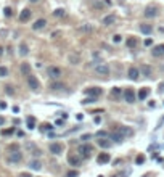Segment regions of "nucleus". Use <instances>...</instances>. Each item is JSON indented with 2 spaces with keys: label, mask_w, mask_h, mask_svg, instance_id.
Wrapping results in <instances>:
<instances>
[{
  "label": "nucleus",
  "mask_w": 164,
  "mask_h": 177,
  "mask_svg": "<svg viewBox=\"0 0 164 177\" xmlns=\"http://www.w3.org/2000/svg\"><path fill=\"white\" fill-rule=\"evenodd\" d=\"M21 160H23V153H20L18 150L11 151L10 155H8V161H10V163H20Z\"/></svg>",
  "instance_id": "nucleus-7"
},
{
  "label": "nucleus",
  "mask_w": 164,
  "mask_h": 177,
  "mask_svg": "<svg viewBox=\"0 0 164 177\" xmlns=\"http://www.w3.org/2000/svg\"><path fill=\"white\" fill-rule=\"evenodd\" d=\"M82 140L85 142V140H90V134H85V135H82Z\"/></svg>",
  "instance_id": "nucleus-42"
},
{
  "label": "nucleus",
  "mask_w": 164,
  "mask_h": 177,
  "mask_svg": "<svg viewBox=\"0 0 164 177\" xmlns=\"http://www.w3.org/2000/svg\"><path fill=\"white\" fill-rule=\"evenodd\" d=\"M27 53H29V48H27V45H26V44H21V45H20V55L26 57Z\"/></svg>",
  "instance_id": "nucleus-25"
},
{
  "label": "nucleus",
  "mask_w": 164,
  "mask_h": 177,
  "mask_svg": "<svg viewBox=\"0 0 164 177\" xmlns=\"http://www.w3.org/2000/svg\"><path fill=\"white\" fill-rule=\"evenodd\" d=\"M27 85H29L31 90L37 92V90L40 88V82L37 81V77H36V76H32V74H29V76H27Z\"/></svg>",
  "instance_id": "nucleus-4"
},
{
  "label": "nucleus",
  "mask_w": 164,
  "mask_h": 177,
  "mask_svg": "<svg viewBox=\"0 0 164 177\" xmlns=\"http://www.w3.org/2000/svg\"><path fill=\"white\" fill-rule=\"evenodd\" d=\"M21 73L24 74V76H29V74H31V66L27 63H23L21 64Z\"/></svg>",
  "instance_id": "nucleus-24"
},
{
  "label": "nucleus",
  "mask_w": 164,
  "mask_h": 177,
  "mask_svg": "<svg viewBox=\"0 0 164 177\" xmlns=\"http://www.w3.org/2000/svg\"><path fill=\"white\" fill-rule=\"evenodd\" d=\"M32 155H34V156H40V155H42V151H40V150H36L34 153H32Z\"/></svg>",
  "instance_id": "nucleus-43"
},
{
  "label": "nucleus",
  "mask_w": 164,
  "mask_h": 177,
  "mask_svg": "<svg viewBox=\"0 0 164 177\" xmlns=\"http://www.w3.org/2000/svg\"><path fill=\"white\" fill-rule=\"evenodd\" d=\"M13 132V129H8V130H3V134H5V135H8V134H11Z\"/></svg>",
  "instance_id": "nucleus-44"
},
{
  "label": "nucleus",
  "mask_w": 164,
  "mask_h": 177,
  "mask_svg": "<svg viewBox=\"0 0 164 177\" xmlns=\"http://www.w3.org/2000/svg\"><path fill=\"white\" fill-rule=\"evenodd\" d=\"M20 177H32V175H31V174H21Z\"/></svg>",
  "instance_id": "nucleus-47"
},
{
  "label": "nucleus",
  "mask_w": 164,
  "mask_h": 177,
  "mask_svg": "<svg viewBox=\"0 0 164 177\" xmlns=\"http://www.w3.org/2000/svg\"><path fill=\"white\" fill-rule=\"evenodd\" d=\"M121 39H122V36H119V34L113 36V42H114V44H119V42H121Z\"/></svg>",
  "instance_id": "nucleus-39"
},
{
  "label": "nucleus",
  "mask_w": 164,
  "mask_h": 177,
  "mask_svg": "<svg viewBox=\"0 0 164 177\" xmlns=\"http://www.w3.org/2000/svg\"><path fill=\"white\" fill-rule=\"evenodd\" d=\"M77 175H79L77 171H69L68 174H66V177H77Z\"/></svg>",
  "instance_id": "nucleus-40"
},
{
  "label": "nucleus",
  "mask_w": 164,
  "mask_h": 177,
  "mask_svg": "<svg viewBox=\"0 0 164 177\" xmlns=\"http://www.w3.org/2000/svg\"><path fill=\"white\" fill-rule=\"evenodd\" d=\"M45 26H47V21L44 20V18H40V20H37L34 24H32V29H34V31H40V29H44Z\"/></svg>",
  "instance_id": "nucleus-12"
},
{
  "label": "nucleus",
  "mask_w": 164,
  "mask_h": 177,
  "mask_svg": "<svg viewBox=\"0 0 164 177\" xmlns=\"http://www.w3.org/2000/svg\"><path fill=\"white\" fill-rule=\"evenodd\" d=\"M3 124H5V119H3L2 116H0V126H3Z\"/></svg>",
  "instance_id": "nucleus-46"
},
{
  "label": "nucleus",
  "mask_w": 164,
  "mask_h": 177,
  "mask_svg": "<svg viewBox=\"0 0 164 177\" xmlns=\"http://www.w3.org/2000/svg\"><path fill=\"white\" fill-rule=\"evenodd\" d=\"M29 167H31V169H34V171H39V169H42V163L37 161V160H34V161L29 163Z\"/></svg>",
  "instance_id": "nucleus-23"
},
{
  "label": "nucleus",
  "mask_w": 164,
  "mask_h": 177,
  "mask_svg": "<svg viewBox=\"0 0 164 177\" xmlns=\"http://www.w3.org/2000/svg\"><path fill=\"white\" fill-rule=\"evenodd\" d=\"M93 27L90 24H82V26H79V31H82V32H92Z\"/></svg>",
  "instance_id": "nucleus-26"
},
{
  "label": "nucleus",
  "mask_w": 164,
  "mask_h": 177,
  "mask_svg": "<svg viewBox=\"0 0 164 177\" xmlns=\"http://www.w3.org/2000/svg\"><path fill=\"white\" fill-rule=\"evenodd\" d=\"M147 18H154L158 15V10H156V7H147L145 8V13H143Z\"/></svg>",
  "instance_id": "nucleus-11"
},
{
  "label": "nucleus",
  "mask_w": 164,
  "mask_h": 177,
  "mask_svg": "<svg viewBox=\"0 0 164 177\" xmlns=\"http://www.w3.org/2000/svg\"><path fill=\"white\" fill-rule=\"evenodd\" d=\"M127 76L132 79V81H135V79H138V76H140V69L138 68H130L129 73H127Z\"/></svg>",
  "instance_id": "nucleus-17"
},
{
  "label": "nucleus",
  "mask_w": 164,
  "mask_h": 177,
  "mask_svg": "<svg viewBox=\"0 0 164 177\" xmlns=\"http://www.w3.org/2000/svg\"><path fill=\"white\" fill-rule=\"evenodd\" d=\"M95 73L98 74V76H108L110 74V66H108L106 63H98L95 66Z\"/></svg>",
  "instance_id": "nucleus-3"
},
{
  "label": "nucleus",
  "mask_w": 164,
  "mask_h": 177,
  "mask_svg": "<svg viewBox=\"0 0 164 177\" xmlns=\"http://www.w3.org/2000/svg\"><path fill=\"white\" fill-rule=\"evenodd\" d=\"M98 145H100L101 148H110L111 145H113V142H111L110 138H100V140H98Z\"/></svg>",
  "instance_id": "nucleus-20"
},
{
  "label": "nucleus",
  "mask_w": 164,
  "mask_h": 177,
  "mask_svg": "<svg viewBox=\"0 0 164 177\" xmlns=\"http://www.w3.org/2000/svg\"><path fill=\"white\" fill-rule=\"evenodd\" d=\"M114 21H116V16L114 15H108V16H105L101 20V24L103 26H111V24H114Z\"/></svg>",
  "instance_id": "nucleus-14"
},
{
  "label": "nucleus",
  "mask_w": 164,
  "mask_h": 177,
  "mask_svg": "<svg viewBox=\"0 0 164 177\" xmlns=\"http://www.w3.org/2000/svg\"><path fill=\"white\" fill-rule=\"evenodd\" d=\"M5 94L7 95H15V87L13 85H5Z\"/></svg>",
  "instance_id": "nucleus-30"
},
{
  "label": "nucleus",
  "mask_w": 164,
  "mask_h": 177,
  "mask_svg": "<svg viewBox=\"0 0 164 177\" xmlns=\"http://www.w3.org/2000/svg\"><path fill=\"white\" fill-rule=\"evenodd\" d=\"M118 130H119L121 134H122L124 137H125V135H130V134H132V130H130V129H125V127H119Z\"/></svg>",
  "instance_id": "nucleus-31"
},
{
  "label": "nucleus",
  "mask_w": 164,
  "mask_h": 177,
  "mask_svg": "<svg viewBox=\"0 0 164 177\" xmlns=\"http://www.w3.org/2000/svg\"><path fill=\"white\" fill-rule=\"evenodd\" d=\"M97 137H98V138H106L108 134L105 132V130H98V132H97Z\"/></svg>",
  "instance_id": "nucleus-36"
},
{
  "label": "nucleus",
  "mask_w": 164,
  "mask_h": 177,
  "mask_svg": "<svg viewBox=\"0 0 164 177\" xmlns=\"http://www.w3.org/2000/svg\"><path fill=\"white\" fill-rule=\"evenodd\" d=\"M47 74H48L50 79H60L63 76V71L58 66H50L48 69H47Z\"/></svg>",
  "instance_id": "nucleus-2"
},
{
  "label": "nucleus",
  "mask_w": 164,
  "mask_h": 177,
  "mask_svg": "<svg viewBox=\"0 0 164 177\" xmlns=\"http://www.w3.org/2000/svg\"><path fill=\"white\" fill-rule=\"evenodd\" d=\"M3 53V47H0V55H2Z\"/></svg>",
  "instance_id": "nucleus-50"
},
{
  "label": "nucleus",
  "mask_w": 164,
  "mask_h": 177,
  "mask_svg": "<svg viewBox=\"0 0 164 177\" xmlns=\"http://www.w3.org/2000/svg\"><path fill=\"white\" fill-rule=\"evenodd\" d=\"M68 160H69V163H71L73 166H79V164H81V160H79V158H76V156H69Z\"/></svg>",
  "instance_id": "nucleus-28"
},
{
  "label": "nucleus",
  "mask_w": 164,
  "mask_h": 177,
  "mask_svg": "<svg viewBox=\"0 0 164 177\" xmlns=\"http://www.w3.org/2000/svg\"><path fill=\"white\" fill-rule=\"evenodd\" d=\"M124 98H125V101H127V103H134V101H135V92H134L132 87H127V88H125Z\"/></svg>",
  "instance_id": "nucleus-6"
},
{
  "label": "nucleus",
  "mask_w": 164,
  "mask_h": 177,
  "mask_svg": "<svg viewBox=\"0 0 164 177\" xmlns=\"http://www.w3.org/2000/svg\"><path fill=\"white\" fill-rule=\"evenodd\" d=\"M151 55H153V57H162V55H164V44H161V45H156V47H153V50H151Z\"/></svg>",
  "instance_id": "nucleus-10"
},
{
  "label": "nucleus",
  "mask_w": 164,
  "mask_h": 177,
  "mask_svg": "<svg viewBox=\"0 0 164 177\" xmlns=\"http://www.w3.org/2000/svg\"><path fill=\"white\" fill-rule=\"evenodd\" d=\"M135 163H137V164H143V163H145V156H143V155L137 156V160H135Z\"/></svg>",
  "instance_id": "nucleus-38"
},
{
  "label": "nucleus",
  "mask_w": 164,
  "mask_h": 177,
  "mask_svg": "<svg viewBox=\"0 0 164 177\" xmlns=\"http://www.w3.org/2000/svg\"><path fill=\"white\" fill-rule=\"evenodd\" d=\"M137 44H138L137 39H135V37H132V36L127 37V40H125V45H127L129 48H135V47H137Z\"/></svg>",
  "instance_id": "nucleus-19"
},
{
  "label": "nucleus",
  "mask_w": 164,
  "mask_h": 177,
  "mask_svg": "<svg viewBox=\"0 0 164 177\" xmlns=\"http://www.w3.org/2000/svg\"><path fill=\"white\" fill-rule=\"evenodd\" d=\"M50 88L57 92V90H63V88H66V85L61 84V82H53V84H50Z\"/></svg>",
  "instance_id": "nucleus-21"
},
{
  "label": "nucleus",
  "mask_w": 164,
  "mask_h": 177,
  "mask_svg": "<svg viewBox=\"0 0 164 177\" xmlns=\"http://www.w3.org/2000/svg\"><path fill=\"white\" fill-rule=\"evenodd\" d=\"M140 32H142V34H145V36H150L153 32V26L151 24H140Z\"/></svg>",
  "instance_id": "nucleus-15"
},
{
  "label": "nucleus",
  "mask_w": 164,
  "mask_h": 177,
  "mask_svg": "<svg viewBox=\"0 0 164 177\" xmlns=\"http://www.w3.org/2000/svg\"><path fill=\"white\" fill-rule=\"evenodd\" d=\"M97 161H98V164H106V163H110V155L108 153H100Z\"/></svg>",
  "instance_id": "nucleus-16"
},
{
  "label": "nucleus",
  "mask_w": 164,
  "mask_h": 177,
  "mask_svg": "<svg viewBox=\"0 0 164 177\" xmlns=\"http://www.w3.org/2000/svg\"><path fill=\"white\" fill-rule=\"evenodd\" d=\"M64 15H66V11H64L63 8H57V10L53 11V16H58V18L60 16H64Z\"/></svg>",
  "instance_id": "nucleus-29"
},
{
  "label": "nucleus",
  "mask_w": 164,
  "mask_h": 177,
  "mask_svg": "<svg viewBox=\"0 0 164 177\" xmlns=\"http://www.w3.org/2000/svg\"><path fill=\"white\" fill-rule=\"evenodd\" d=\"M140 74H143L145 77H150L151 76V68H150L148 64H142V66H140Z\"/></svg>",
  "instance_id": "nucleus-18"
},
{
  "label": "nucleus",
  "mask_w": 164,
  "mask_h": 177,
  "mask_svg": "<svg viewBox=\"0 0 164 177\" xmlns=\"http://www.w3.org/2000/svg\"><path fill=\"white\" fill-rule=\"evenodd\" d=\"M48 150H50V153H53V155H61L63 150H64V147H63V143L53 142V143H50Z\"/></svg>",
  "instance_id": "nucleus-5"
},
{
  "label": "nucleus",
  "mask_w": 164,
  "mask_h": 177,
  "mask_svg": "<svg viewBox=\"0 0 164 177\" xmlns=\"http://www.w3.org/2000/svg\"><path fill=\"white\" fill-rule=\"evenodd\" d=\"M29 2H32V3H37V2H39V0H29Z\"/></svg>",
  "instance_id": "nucleus-49"
},
{
  "label": "nucleus",
  "mask_w": 164,
  "mask_h": 177,
  "mask_svg": "<svg viewBox=\"0 0 164 177\" xmlns=\"http://www.w3.org/2000/svg\"><path fill=\"white\" fill-rule=\"evenodd\" d=\"M77 153L81 155V158H90V155H92V147L90 145H87V143H82V145H79L77 147Z\"/></svg>",
  "instance_id": "nucleus-1"
},
{
  "label": "nucleus",
  "mask_w": 164,
  "mask_h": 177,
  "mask_svg": "<svg viewBox=\"0 0 164 177\" xmlns=\"http://www.w3.org/2000/svg\"><path fill=\"white\" fill-rule=\"evenodd\" d=\"M8 76V68L0 66V77H7Z\"/></svg>",
  "instance_id": "nucleus-32"
},
{
  "label": "nucleus",
  "mask_w": 164,
  "mask_h": 177,
  "mask_svg": "<svg viewBox=\"0 0 164 177\" xmlns=\"http://www.w3.org/2000/svg\"><path fill=\"white\" fill-rule=\"evenodd\" d=\"M105 3L106 5H111V0H105Z\"/></svg>",
  "instance_id": "nucleus-48"
},
{
  "label": "nucleus",
  "mask_w": 164,
  "mask_h": 177,
  "mask_svg": "<svg viewBox=\"0 0 164 177\" xmlns=\"http://www.w3.org/2000/svg\"><path fill=\"white\" fill-rule=\"evenodd\" d=\"M124 138H125V137L119 132V130H116V132H113V134L110 135V140L113 142V143H114V142H116V143H122V142H124Z\"/></svg>",
  "instance_id": "nucleus-8"
},
{
  "label": "nucleus",
  "mask_w": 164,
  "mask_h": 177,
  "mask_svg": "<svg viewBox=\"0 0 164 177\" xmlns=\"http://www.w3.org/2000/svg\"><path fill=\"white\" fill-rule=\"evenodd\" d=\"M145 45H151V39H147V40H145Z\"/></svg>",
  "instance_id": "nucleus-45"
},
{
  "label": "nucleus",
  "mask_w": 164,
  "mask_h": 177,
  "mask_svg": "<svg viewBox=\"0 0 164 177\" xmlns=\"http://www.w3.org/2000/svg\"><path fill=\"white\" fill-rule=\"evenodd\" d=\"M69 61H71L73 64H77V61H79V55H71V57H69Z\"/></svg>",
  "instance_id": "nucleus-34"
},
{
  "label": "nucleus",
  "mask_w": 164,
  "mask_h": 177,
  "mask_svg": "<svg viewBox=\"0 0 164 177\" xmlns=\"http://www.w3.org/2000/svg\"><path fill=\"white\" fill-rule=\"evenodd\" d=\"M3 15H5V16H11V15H13V10H11L10 7L3 8Z\"/></svg>",
  "instance_id": "nucleus-35"
},
{
  "label": "nucleus",
  "mask_w": 164,
  "mask_h": 177,
  "mask_svg": "<svg viewBox=\"0 0 164 177\" xmlns=\"http://www.w3.org/2000/svg\"><path fill=\"white\" fill-rule=\"evenodd\" d=\"M34 127H36V119L32 116H29L27 118V129H34Z\"/></svg>",
  "instance_id": "nucleus-27"
},
{
  "label": "nucleus",
  "mask_w": 164,
  "mask_h": 177,
  "mask_svg": "<svg viewBox=\"0 0 164 177\" xmlns=\"http://www.w3.org/2000/svg\"><path fill=\"white\" fill-rule=\"evenodd\" d=\"M31 15H32V11L29 10V8H24V10L21 11V15H20V21L21 23H26L31 18Z\"/></svg>",
  "instance_id": "nucleus-13"
},
{
  "label": "nucleus",
  "mask_w": 164,
  "mask_h": 177,
  "mask_svg": "<svg viewBox=\"0 0 164 177\" xmlns=\"http://www.w3.org/2000/svg\"><path fill=\"white\" fill-rule=\"evenodd\" d=\"M148 94H150V88H148V87L140 88V92H138V98H140V100H145V98L148 97Z\"/></svg>",
  "instance_id": "nucleus-22"
},
{
  "label": "nucleus",
  "mask_w": 164,
  "mask_h": 177,
  "mask_svg": "<svg viewBox=\"0 0 164 177\" xmlns=\"http://www.w3.org/2000/svg\"><path fill=\"white\" fill-rule=\"evenodd\" d=\"M98 177H103V175H98Z\"/></svg>",
  "instance_id": "nucleus-51"
},
{
  "label": "nucleus",
  "mask_w": 164,
  "mask_h": 177,
  "mask_svg": "<svg viewBox=\"0 0 164 177\" xmlns=\"http://www.w3.org/2000/svg\"><path fill=\"white\" fill-rule=\"evenodd\" d=\"M40 129L42 130H51V129H53V126H51V124H42Z\"/></svg>",
  "instance_id": "nucleus-37"
},
{
  "label": "nucleus",
  "mask_w": 164,
  "mask_h": 177,
  "mask_svg": "<svg viewBox=\"0 0 164 177\" xmlns=\"http://www.w3.org/2000/svg\"><path fill=\"white\" fill-rule=\"evenodd\" d=\"M101 88L100 87H90V88H85V94L88 97H93V98H97L98 95H101Z\"/></svg>",
  "instance_id": "nucleus-9"
},
{
  "label": "nucleus",
  "mask_w": 164,
  "mask_h": 177,
  "mask_svg": "<svg viewBox=\"0 0 164 177\" xmlns=\"http://www.w3.org/2000/svg\"><path fill=\"white\" fill-rule=\"evenodd\" d=\"M93 101H95V98H93V97H88V98L82 100V103H84V105H87V103H93Z\"/></svg>",
  "instance_id": "nucleus-41"
},
{
  "label": "nucleus",
  "mask_w": 164,
  "mask_h": 177,
  "mask_svg": "<svg viewBox=\"0 0 164 177\" xmlns=\"http://www.w3.org/2000/svg\"><path fill=\"white\" fill-rule=\"evenodd\" d=\"M111 95H113V97H119L121 95V88L119 87H113V88H111Z\"/></svg>",
  "instance_id": "nucleus-33"
}]
</instances>
